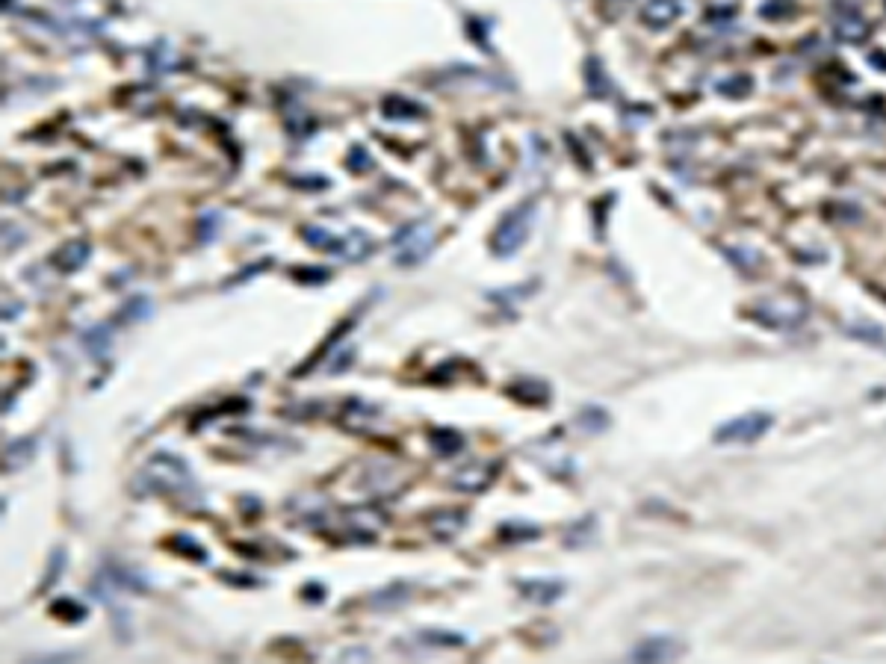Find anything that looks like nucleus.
<instances>
[{"label":"nucleus","instance_id":"obj_26","mask_svg":"<svg viewBox=\"0 0 886 664\" xmlns=\"http://www.w3.org/2000/svg\"><path fill=\"white\" fill-rule=\"evenodd\" d=\"M110 328H92V331H86L83 334V345L89 351H92V358H106V351H110Z\"/></svg>","mask_w":886,"mask_h":664},{"label":"nucleus","instance_id":"obj_24","mask_svg":"<svg viewBox=\"0 0 886 664\" xmlns=\"http://www.w3.org/2000/svg\"><path fill=\"white\" fill-rule=\"evenodd\" d=\"M175 50L172 48H166V44H157L154 50L148 53V68H151V74H168V71L175 68Z\"/></svg>","mask_w":886,"mask_h":664},{"label":"nucleus","instance_id":"obj_15","mask_svg":"<svg viewBox=\"0 0 886 664\" xmlns=\"http://www.w3.org/2000/svg\"><path fill=\"white\" fill-rule=\"evenodd\" d=\"M467 526V511L461 508H443L438 513H431L429 529L438 540H455L458 531Z\"/></svg>","mask_w":886,"mask_h":664},{"label":"nucleus","instance_id":"obj_10","mask_svg":"<svg viewBox=\"0 0 886 664\" xmlns=\"http://www.w3.org/2000/svg\"><path fill=\"white\" fill-rule=\"evenodd\" d=\"M517 591L523 599L532 602V606H553L556 599H562L564 582L562 579H520Z\"/></svg>","mask_w":886,"mask_h":664},{"label":"nucleus","instance_id":"obj_29","mask_svg":"<svg viewBox=\"0 0 886 664\" xmlns=\"http://www.w3.org/2000/svg\"><path fill=\"white\" fill-rule=\"evenodd\" d=\"M62 561H66V549H53V555H51V575L44 579L42 591H48L51 582L57 579V573H62Z\"/></svg>","mask_w":886,"mask_h":664},{"label":"nucleus","instance_id":"obj_14","mask_svg":"<svg viewBox=\"0 0 886 664\" xmlns=\"http://www.w3.org/2000/svg\"><path fill=\"white\" fill-rule=\"evenodd\" d=\"M505 396H511L520 405H547L549 387L540 378H514L511 384H505Z\"/></svg>","mask_w":886,"mask_h":664},{"label":"nucleus","instance_id":"obj_19","mask_svg":"<svg viewBox=\"0 0 886 664\" xmlns=\"http://www.w3.org/2000/svg\"><path fill=\"white\" fill-rule=\"evenodd\" d=\"M35 455V437H18L12 443H6L4 449V469L12 473V469H21L33 460Z\"/></svg>","mask_w":886,"mask_h":664},{"label":"nucleus","instance_id":"obj_27","mask_svg":"<svg viewBox=\"0 0 886 664\" xmlns=\"http://www.w3.org/2000/svg\"><path fill=\"white\" fill-rule=\"evenodd\" d=\"M540 531L535 526H529V522H520V520H511V522H505V526H500V537H505L509 544H520V540H529V537H538Z\"/></svg>","mask_w":886,"mask_h":664},{"label":"nucleus","instance_id":"obj_21","mask_svg":"<svg viewBox=\"0 0 886 664\" xmlns=\"http://www.w3.org/2000/svg\"><path fill=\"white\" fill-rule=\"evenodd\" d=\"M411 599V584H405V582H396V584H387V588H381L376 591L369 597V606L372 608H399V606H405V602Z\"/></svg>","mask_w":886,"mask_h":664},{"label":"nucleus","instance_id":"obj_9","mask_svg":"<svg viewBox=\"0 0 886 664\" xmlns=\"http://www.w3.org/2000/svg\"><path fill=\"white\" fill-rule=\"evenodd\" d=\"M833 33H836L839 42L859 44L872 35V24H868L857 9H842V12L833 18Z\"/></svg>","mask_w":886,"mask_h":664},{"label":"nucleus","instance_id":"obj_1","mask_svg":"<svg viewBox=\"0 0 886 664\" xmlns=\"http://www.w3.org/2000/svg\"><path fill=\"white\" fill-rule=\"evenodd\" d=\"M133 490L139 496H183L195 490V478L181 455L154 452L133 478Z\"/></svg>","mask_w":886,"mask_h":664},{"label":"nucleus","instance_id":"obj_17","mask_svg":"<svg viewBox=\"0 0 886 664\" xmlns=\"http://www.w3.org/2000/svg\"><path fill=\"white\" fill-rule=\"evenodd\" d=\"M381 112H385L390 121H411L416 115H425V106L405 95H390L381 101Z\"/></svg>","mask_w":886,"mask_h":664},{"label":"nucleus","instance_id":"obj_7","mask_svg":"<svg viewBox=\"0 0 886 664\" xmlns=\"http://www.w3.org/2000/svg\"><path fill=\"white\" fill-rule=\"evenodd\" d=\"M381 407L363 398H346L340 405V429L346 431H369L378 422Z\"/></svg>","mask_w":886,"mask_h":664},{"label":"nucleus","instance_id":"obj_6","mask_svg":"<svg viewBox=\"0 0 886 664\" xmlns=\"http://www.w3.org/2000/svg\"><path fill=\"white\" fill-rule=\"evenodd\" d=\"M496 469H500L496 460H470L452 473L449 484L461 493H482L496 482Z\"/></svg>","mask_w":886,"mask_h":664},{"label":"nucleus","instance_id":"obj_11","mask_svg":"<svg viewBox=\"0 0 886 664\" xmlns=\"http://www.w3.org/2000/svg\"><path fill=\"white\" fill-rule=\"evenodd\" d=\"M682 9H686L682 0H647L641 9V18L647 27H653V30H664V27H671L673 21H680Z\"/></svg>","mask_w":886,"mask_h":664},{"label":"nucleus","instance_id":"obj_8","mask_svg":"<svg viewBox=\"0 0 886 664\" xmlns=\"http://www.w3.org/2000/svg\"><path fill=\"white\" fill-rule=\"evenodd\" d=\"M682 652H686V646L677 644L673 637L656 635V637H644V641L635 646L633 661H671V659H680Z\"/></svg>","mask_w":886,"mask_h":664},{"label":"nucleus","instance_id":"obj_13","mask_svg":"<svg viewBox=\"0 0 886 664\" xmlns=\"http://www.w3.org/2000/svg\"><path fill=\"white\" fill-rule=\"evenodd\" d=\"M89 254H92V245H89V239H68L66 245H59V251L53 254V266H57L59 272H77V269H83L86 260H89Z\"/></svg>","mask_w":886,"mask_h":664},{"label":"nucleus","instance_id":"obj_5","mask_svg":"<svg viewBox=\"0 0 886 664\" xmlns=\"http://www.w3.org/2000/svg\"><path fill=\"white\" fill-rule=\"evenodd\" d=\"M340 522H343L346 535H349L352 540L367 544V540L376 537L381 531V526H385V513H381L378 508H372V505H354V508L343 511Z\"/></svg>","mask_w":886,"mask_h":664},{"label":"nucleus","instance_id":"obj_22","mask_svg":"<svg viewBox=\"0 0 886 664\" xmlns=\"http://www.w3.org/2000/svg\"><path fill=\"white\" fill-rule=\"evenodd\" d=\"M301 236H305L307 245H314V248H319V251H325V254H334L337 251V243H340V236H337V234H331V230H325V228H316V225H305V228H301Z\"/></svg>","mask_w":886,"mask_h":664},{"label":"nucleus","instance_id":"obj_31","mask_svg":"<svg viewBox=\"0 0 886 664\" xmlns=\"http://www.w3.org/2000/svg\"><path fill=\"white\" fill-rule=\"evenodd\" d=\"M301 597H305L307 602H323V599H325V588H323V584H314V582H310V584H305Z\"/></svg>","mask_w":886,"mask_h":664},{"label":"nucleus","instance_id":"obj_28","mask_svg":"<svg viewBox=\"0 0 886 664\" xmlns=\"http://www.w3.org/2000/svg\"><path fill=\"white\" fill-rule=\"evenodd\" d=\"M148 313H151L148 298H133L130 305H128V310H124L121 319H130V322H133V319H142V316H148Z\"/></svg>","mask_w":886,"mask_h":664},{"label":"nucleus","instance_id":"obj_25","mask_svg":"<svg viewBox=\"0 0 886 664\" xmlns=\"http://www.w3.org/2000/svg\"><path fill=\"white\" fill-rule=\"evenodd\" d=\"M172 549L177 555L183 558H192V561H207V549H204L198 540L190 537V535H177L172 537Z\"/></svg>","mask_w":886,"mask_h":664},{"label":"nucleus","instance_id":"obj_12","mask_svg":"<svg viewBox=\"0 0 886 664\" xmlns=\"http://www.w3.org/2000/svg\"><path fill=\"white\" fill-rule=\"evenodd\" d=\"M411 641L416 650H458V646H467V635L449 632V629H420L411 635Z\"/></svg>","mask_w":886,"mask_h":664},{"label":"nucleus","instance_id":"obj_20","mask_svg":"<svg viewBox=\"0 0 886 664\" xmlns=\"http://www.w3.org/2000/svg\"><path fill=\"white\" fill-rule=\"evenodd\" d=\"M429 443H431V449L438 452L440 458H452V455H458V452L464 449V434L455 431V429H449V425H443V429H431L429 431Z\"/></svg>","mask_w":886,"mask_h":664},{"label":"nucleus","instance_id":"obj_23","mask_svg":"<svg viewBox=\"0 0 886 664\" xmlns=\"http://www.w3.org/2000/svg\"><path fill=\"white\" fill-rule=\"evenodd\" d=\"M51 614L59 617V620H66V623H80V620H86V606H80L77 599L62 597V599H57L51 606Z\"/></svg>","mask_w":886,"mask_h":664},{"label":"nucleus","instance_id":"obj_18","mask_svg":"<svg viewBox=\"0 0 886 664\" xmlns=\"http://www.w3.org/2000/svg\"><path fill=\"white\" fill-rule=\"evenodd\" d=\"M372 251V239L363 234V230H349L346 236H340V243H337V257H343V260H352V263H358L363 260Z\"/></svg>","mask_w":886,"mask_h":664},{"label":"nucleus","instance_id":"obj_16","mask_svg":"<svg viewBox=\"0 0 886 664\" xmlns=\"http://www.w3.org/2000/svg\"><path fill=\"white\" fill-rule=\"evenodd\" d=\"M290 508H296V520H292L296 526L319 529L328 520L325 517V502L319 499V496H296V499H290Z\"/></svg>","mask_w":886,"mask_h":664},{"label":"nucleus","instance_id":"obj_30","mask_svg":"<svg viewBox=\"0 0 886 664\" xmlns=\"http://www.w3.org/2000/svg\"><path fill=\"white\" fill-rule=\"evenodd\" d=\"M792 9V0H768L766 6H762V15L766 18H780L783 12H789Z\"/></svg>","mask_w":886,"mask_h":664},{"label":"nucleus","instance_id":"obj_4","mask_svg":"<svg viewBox=\"0 0 886 664\" xmlns=\"http://www.w3.org/2000/svg\"><path fill=\"white\" fill-rule=\"evenodd\" d=\"M768 429H771L768 413H744V416H735V420H727L721 429L715 431V440L718 443H753Z\"/></svg>","mask_w":886,"mask_h":664},{"label":"nucleus","instance_id":"obj_2","mask_svg":"<svg viewBox=\"0 0 886 664\" xmlns=\"http://www.w3.org/2000/svg\"><path fill=\"white\" fill-rule=\"evenodd\" d=\"M532 216H535V201H523L520 207L505 212L502 221L494 230V236H491L494 257H511V254L520 251L523 243H526V236H529Z\"/></svg>","mask_w":886,"mask_h":664},{"label":"nucleus","instance_id":"obj_3","mask_svg":"<svg viewBox=\"0 0 886 664\" xmlns=\"http://www.w3.org/2000/svg\"><path fill=\"white\" fill-rule=\"evenodd\" d=\"M393 245V254H396V263L399 266H411V263H420L425 254L431 251L434 245V228L431 221H411L405 225L399 234L390 239Z\"/></svg>","mask_w":886,"mask_h":664}]
</instances>
